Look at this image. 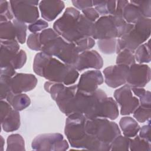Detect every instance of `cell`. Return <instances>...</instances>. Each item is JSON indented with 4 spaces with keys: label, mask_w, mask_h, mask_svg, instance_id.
Masks as SVG:
<instances>
[{
    "label": "cell",
    "mask_w": 151,
    "mask_h": 151,
    "mask_svg": "<svg viewBox=\"0 0 151 151\" xmlns=\"http://www.w3.org/2000/svg\"><path fill=\"white\" fill-rule=\"evenodd\" d=\"M34 73L49 81L63 83L65 86L74 84L78 78V71L73 67L42 52L35 55L33 61Z\"/></svg>",
    "instance_id": "obj_1"
},
{
    "label": "cell",
    "mask_w": 151,
    "mask_h": 151,
    "mask_svg": "<svg viewBox=\"0 0 151 151\" xmlns=\"http://www.w3.org/2000/svg\"><path fill=\"white\" fill-rule=\"evenodd\" d=\"M94 23L76 8L68 7L54 22L53 29L65 41L72 43L85 37H92Z\"/></svg>",
    "instance_id": "obj_2"
},
{
    "label": "cell",
    "mask_w": 151,
    "mask_h": 151,
    "mask_svg": "<svg viewBox=\"0 0 151 151\" xmlns=\"http://www.w3.org/2000/svg\"><path fill=\"white\" fill-rule=\"evenodd\" d=\"M86 119L83 114L79 113H74L67 116L64 133L71 146L89 150H110L109 147L87 134L85 130Z\"/></svg>",
    "instance_id": "obj_3"
},
{
    "label": "cell",
    "mask_w": 151,
    "mask_h": 151,
    "mask_svg": "<svg viewBox=\"0 0 151 151\" xmlns=\"http://www.w3.org/2000/svg\"><path fill=\"white\" fill-rule=\"evenodd\" d=\"M123 18L114 15L101 16L94 23L92 38L94 40L120 38L133 27Z\"/></svg>",
    "instance_id": "obj_4"
},
{
    "label": "cell",
    "mask_w": 151,
    "mask_h": 151,
    "mask_svg": "<svg viewBox=\"0 0 151 151\" xmlns=\"http://www.w3.org/2000/svg\"><path fill=\"white\" fill-rule=\"evenodd\" d=\"M85 130L88 136L110 147V150L112 142L121 134L118 125L105 118L87 119Z\"/></svg>",
    "instance_id": "obj_5"
},
{
    "label": "cell",
    "mask_w": 151,
    "mask_h": 151,
    "mask_svg": "<svg viewBox=\"0 0 151 151\" xmlns=\"http://www.w3.org/2000/svg\"><path fill=\"white\" fill-rule=\"evenodd\" d=\"M150 18H142L134 24L129 32L120 38H117L116 53L117 54L124 49L134 51L150 37Z\"/></svg>",
    "instance_id": "obj_6"
},
{
    "label": "cell",
    "mask_w": 151,
    "mask_h": 151,
    "mask_svg": "<svg viewBox=\"0 0 151 151\" xmlns=\"http://www.w3.org/2000/svg\"><path fill=\"white\" fill-rule=\"evenodd\" d=\"M31 147L35 150L64 151L68 149L67 141L58 133L41 134L32 140Z\"/></svg>",
    "instance_id": "obj_7"
},
{
    "label": "cell",
    "mask_w": 151,
    "mask_h": 151,
    "mask_svg": "<svg viewBox=\"0 0 151 151\" xmlns=\"http://www.w3.org/2000/svg\"><path fill=\"white\" fill-rule=\"evenodd\" d=\"M11 9L15 19L27 24L35 22L39 18L37 6L38 1H10Z\"/></svg>",
    "instance_id": "obj_8"
},
{
    "label": "cell",
    "mask_w": 151,
    "mask_h": 151,
    "mask_svg": "<svg viewBox=\"0 0 151 151\" xmlns=\"http://www.w3.org/2000/svg\"><path fill=\"white\" fill-rule=\"evenodd\" d=\"M114 97L120 107V113L123 116L132 114L139 106V99L133 96L131 87L126 84L114 91Z\"/></svg>",
    "instance_id": "obj_9"
},
{
    "label": "cell",
    "mask_w": 151,
    "mask_h": 151,
    "mask_svg": "<svg viewBox=\"0 0 151 151\" xmlns=\"http://www.w3.org/2000/svg\"><path fill=\"white\" fill-rule=\"evenodd\" d=\"M151 71L149 65L144 64H133L129 66L126 84L131 88L144 87L150 80Z\"/></svg>",
    "instance_id": "obj_10"
},
{
    "label": "cell",
    "mask_w": 151,
    "mask_h": 151,
    "mask_svg": "<svg viewBox=\"0 0 151 151\" xmlns=\"http://www.w3.org/2000/svg\"><path fill=\"white\" fill-rule=\"evenodd\" d=\"M129 66L116 64L106 67L103 70L104 82L111 88H117L126 84Z\"/></svg>",
    "instance_id": "obj_11"
},
{
    "label": "cell",
    "mask_w": 151,
    "mask_h": 151,
    "mask_svg": "<svg viewBox=\"0 0 151 151\" xmlns=\"http://www.w3.org/2000/svg\"><path fill=\"white\" fill-rule=\"evenodd\" d=\"M104 82V78L100 71L88 70L83 73L77 84V89L87 94H91L98 89Z\"/></svg>",
    "instance_id": "obj_12"
},
{
    "label": "cell",
    "mask_w": 151,
    "mask_h": 151,
    "mask_svg": "<svg viewBox=\"0 0 151 151\" xmlns=\"http://www.w3.org/2000/svg\"><path fill=\"white\" fill-rule=\"evenodd\" d=\"M103 60L100 54L96 50H87L79 54L74 67L78 71L88 68L101 69Z\"/></svg>",
    "instance_id": "obj_13"
},
{
    "label": "cell",
    "mask_w": 151,
    "mask_h": 151,
    "mask_svg": "<svg viewBox=\"0 0 151 151\" xmlns=\"http://www.w3.org/2000/svg\"><path fill=\"white\" fill-rule=\"evenodd\" d=\"M36 77L32 74L16 73L11 79V91L22 93L33 90L37 84Z\"/></svg>",
    "instance_id": "obj_14"
},
{
    "label": "cell",
    "mask_w": 151,
    "mask_h": 151,
    "mask_svg": "<svg viewBox=\"0 0 151 151\" xmlns=\"http://www.w3.org/2000/svg\"><path fill=\"white\" fill-rule=\"evenodd\" d=\"M64 7V3L62 1H41L39 3L42 18L50 22L54 20Z\"/></svg>",
    "instance_id": "obj_15"
},
{
    "label": "cell",
    "mask_w": 151,
    "mask_h": 151,
    "mask_svg": "<svg viewBox=\"0 0 151 151\" xmlns=\"http://www.w3.org/2000/svg\"><path fill=\"white\" fill-rule=\"evenodd\" d=\"M19 51V45L16 40H1V68L6 67L11 64L12 60Z\"/></svg>",
    "instance_id": "obj_16"
},
{
    "label": "cell",
    "mask_w": 151,
    "mask_h": 151,
    "mask_svg": "<svg viewBox=\"0 0 151 151\" xmlns=\"http://www.w3.org/2000/svg\"><path fill=\"white\" fill-rule=\"evenodd\" d=\"M119 115L118 105L111 97H107L103 101L99 114V118L109 119L111 120L116 119Z\"/></svg>",
    "instance_id": "obj_17"
},
{
    "label": "cell",
    "mask_w": 151,
    "mask_h": 151,
    "mask_svg": "<svg viewBox=\"0 0 151 151\" xmlns=\"http://www.w3.org/2000/svg\"><path fill=\"white\" fill-rule=\"evenodd\" d=\"M119 124L123 135L129 138H133L137 135L140 129L137 122L129 116H124L121 118Z\"/></svg>",
    "instance_id": "obj_18"
},
{
    "label": "cell",
    "mask_w": 151,
    "mask_h": 151,
    "mask_svg": "<svg viewBox=\"0 0 151 151\" xmlns=\"http://www.w3.org/2000/svg\"><path fill=\"white\" fill-rule=\"evenodd\" d=\"M6 101L17 111H22L28 107L31 103L30 98L24 93H14L11 91L6 98Z\"/></svg>",
    "instance_id": "obj_19"
},
{
    "label": "cell",
    "mask_w": 151,
    "mask_h": 151,
    "mask_svg": "<svg viewBox=\"0 0 151 151\" xmlns=\"http://www.w3.org/2000/svg\"><path fill=\"white\" fill-rule=\"evenodd\" d=\"M1 122L2 129L5 132L8 133L17 130L21 124L20 115L18 111L13 109L9 114Z\"/></svg>",
    "instance_id": "obj_20"
},
{
    "label": "cell",
    "mask_w": 151,
    "mask_h": 151,
    "mask_svg": "<svg viewBox=\"0 0 151 151\" xmlns=\"http://www.w3.org/2000/svg\"><path fill=\"white\" fill-rule=\"evenodd\" d=\"M122 16L127 23L131 24H134L140 19L145 18L143 17L138 6L129 1L123 10Z\"/></svg>",
    "instance_id": "obj_21"
},
{
    "label": "cell",
    "mask_w": 151,
    "mask_h": 151,
    "mask_svg": "<svg viewBox=\"0 0 151 151\" xmlns=\"http://www.w3.org/2000/svg\"><path fill=\"white\" fill-rule=\"evenodd\" d=\"M67 42L63 37L59 36L44 44L41 52L51 57H56Z\"/></svg>",
    "instance_id": "obj_22"
},
{
    "label": "cell",
    "mask_w": 151,
    "mask_h": 151,
    "mask_svg": "<svg viewBox=\"0 0 151 151\" xmlns=\"http://www.w3.org/2000/svg\"><path fill=\"white\" fill-rule=\"evenodd\" d=\"M93 5L99 15H113L116 8V1H93Z\"/></svg>",
    "instance_id": "obj_23"
},
{
    "label": "cell",
    "mask_w": 151,
    "mask_h": 151,
    "mask_svg": "<svg viewBox=\"0 0 151 151\" xmlns=\"http://www.w3.org/2000/svg\"><path fill=\"white\" fill-rule=\"evenodd\" d=\"M135 61L139 64L149 63L150 61V40L138 47L134 51Z\"/></svg>",
    "instance_id": "obj_24"
},
{
    "label": "cell",
    "mask_w": 151,
    "mask_h": 151,
    "mask_svg": "<svg viewBox=\"0 0 151 151\" xmlns=\"http://www.w3.org/2000/svg\"><path fill=\"white\" fill-rule=\"evenodd\" d=\"M6 151L25 150V142L22 136L19 134H12L7 137Z\"/></svg>",
    "instance_id": "obj_25"
},
{
    "label": "cell",
    "mask_w": 151,
    "mask_h": 151,
    "mask_svg": "<svg viewBox=\"0 0 151 151\" xmlns=\"http://www.w3.org/2000/svg\"><path fill=\"white\" fill-rule=\"evenodd\" d=\"M16 32L15 27L11 21L1 22L0 38L1 40H15Z\"/></svg>",
    "instance_id": "obj_26"
},
{
    "label": "cell",
    "mask_w": 151,
    "mask_h": 151,
    "mask_svg": "<svg viewBox=\"0 0 151 151\" xmlns=\"http://www.w3.org/2000/svg\"><path fill=\"white\" fill-rule=\"evenodd\" d=\"M131 89L135 96L139 98L140 106L150 108L151 93L149 91L146 90L143 87H133Z\"/></svg>",
    "instance_id": "obj_27"
},
{
    "label": "cell",
    "mask_w": 151,
    "mask_h": 151,
    "mask_svg": "<svg viewBox=\"0 0 151 151\" xmlns=\"http://www.w3.org/2000/svg\"><path fill=\"white\" fill-rule=\"evenodd\" d=\"M130 139L129 150L131 151H151L150 142L136 135Z\"/></svg>",
    "instance_id": "obj_28"
},
{
    "label": "cell",
    "mask_w": 151,
    "mask_h": 151,
    "mask_svg": "<svg viewBox=\"0 0 151 151\" xmlns=\"http://www.w3.org/2000/svg\"><path fill=\"white\" fill-rule=\"evenodd\" d=\"M99 49L105 54H111L116 51L117 38L98 40Z\"/></svg>",
    "instance_id": "obj_29"
},
{
    "label": "cell",
    "mask_w": 151,
    "mask_h": 151,
    "mask_svg": "<svg viewBox=\"0 0 151 151\" xmlns=\"http://www.w3.org/2000/svg\"><path fill=\"white\" fill-rule=\"evenodd\" d=\"M116 64H124L128 66L135 63L134 51L127 49H124L117 54Z\"/></svg>",
    "instance_id": "obj_30"
},
{
    "label": "cell",
    "mask_w": 151,
    "mask_h": 151,
    "mask_svg": "<svg viewBox=\"0 0 151 151\" xmlns=\"http://www.w3.org/2000/svg\"><path fill=\"white\" fill-rule=\"evenodd\" d=\"M130 138L123 136L121 134L116 137L110 145L111 151L117 150H125L128 151L129 150V145L130 142Z\"/></svg>",
    "instance_id": "obj_31"
},
{
    "label": "cell",
    "mask_w": 151,
    "mask_h": 151,
    "mask_svg": "<svg viewBox=\"0 0 151 151\" xmlns=\"http://www.w3.org/2000/svg\"><path fill=\"white\" fill-rule=\"evenodd\" d=\"M12 23L15 28L16 38L18 42L21 44L25 43L27 37V25L25 23L21 22L16 19L12 20Z\"/></svg>",
    "instance_id": "obj_32"
},
{
    "label": "cell",
    "mask_w": 151,
    "mask_h": 151,
    "mask_svg": "<svg viewBox=\"0 0 151 151\" xmlns=\"http://www.w3.org/2000/svg\"><path fill=\"white\" fill-rule=\"evenodd\" d=\"M14 15L10 2L7 1H0V21L1 22L10 21L13 19Z\"/></svg>",
    "instance_id": "obj_33"
},
{
    "label": "cell",
    "mask_w": 151,
    "mask_h": 151,
    "mask_svg": "<svg viewBox=\"0 0 151 151\" xmlns=\"http://www.w3.org/2000/svg\"><path fill=\"white\" fill-rule=\"evenodd\" d=\"M133 113L135 120L139 123H145L148 122L150 119V108L145 107L139 105Z\"/></svg>",
    "instance_id": "obj_34"
},
{
    "label": "cell",
    "mask_w": 151,
    "mask_h": 151,
    "mask_svg": "<svg viewBox=\"0 0 151 151\" xmlns=\"http://www.w3.org/2000/svg\"><path fill=\"white\" fill-rule=\"evenodd\" d=\"M73 43L75 45L79 54L89 50L95 45V41L92 37H85Z\"/></svg>",
    "instance_id": "obj_35"
},
{
    "label": "cell",
    "mask_w": 151,
    "mask_h": 151,
    "mask_svg": "<svg viewBox=\"0 0 151 151\" xmlns=\"http://www.w3.org/2000/svg\"><path fill=\"white\" fill-rule=\"evenodd\" d=\"M131 3L136 5L139 8L143 17L145 18H150L151 17V1H130Z\"/></svg>",
    "instance_id": "obj_36"
},
{
    "label": "cell",
    "mask_w": 151,
    "mask_h": 151,
    "mask_svg": "<svg viewBox=\"0 0 151 151\" xmlns=\"http://www.w3.org/2000/svg\"><path fill=\"white\" fill-rule=\"evenodd\" d=\"M27 44L28 48L32 50L36 51H41L42 49V45L40 39V33H32L29 35Z\"/></svg>",
    "instance_id": "obj_37"
},
{
    "label": "cell",
    "mask_w": 151,
    "mask_h": 151,
    "mask_svg": "<svg viewBox=\"0 0 151 151\" xmlns=\"http://www.w3.org/2000/svg\"><path fill=\"white\" fill-rule=\"evenodd\" d=\"M12 77L1 76L0 80V97L1 100L6 99L8 94L11 91V79Z\"/></svg>",
    "instance_id": "obj_38"
},
{
    "label": "cell",
    "mask_w": 151,
    "mask_h": 151,
    "mask_svg": "<svg viewBox=\"0 0 151 151\" xmlns=\"http://www.w3.org/2000/svg\"><path fill=\"white\" fill-rule=\"evenodd\" d=\"M27 61V54L23 50H20L12 60L11 64L15 68L18 70L21 68Z\"/></svg>",
    "instance_id": "obj_39"
},
{
    "label": "cell",
    "mask_w": 151,
    "mask_h": 151,
    "mask_svg": "<svg viewBox=\"0 0 151 151\" xmlns=\"http://www.w3.org/2000/svg\"><path fill=\"white\" fill-rule=\"evenodd\" d=\"M59 36L60 35L54 31V29L50 28L42 30L40 33V39L41 44L42 45V47L44 44H45L50 40L55 38Z\"/></svg>",
    "instance_id": "obj_40"
},
{
    "label": "cell",
    "mask_w": 151,
    "mask_h": 151,
    "mask_svg": "<svg viewBox=\"0 0 151 151\" xmlns=\"http://www.w3.org/2000/svg\"><path fill=\"white\" fill-rule=\"evenodd\" d=\"M48 27V22L42 19L37 20L35 22L31 24L28 25V28L30 32L32 33L38 32L40 31H42Z\"/></svg>",
    "instance_id": "obj_41"
},
{
    "label": "cell",
    "mask_w": 151,
    "mask_h": 151,
    "mask_svg": "<svg viewBox=\"0 0 151 151\" xmlns=\"http://www.w3.org/2000/svg\"><path fill=\"white\" fill-rule=\"evenodd\" d=\"M82 14L90 21L95 22L99 18V14L94 9V8H88L81 11Z\"/></svg>",
    "instance_id": "obj_42"
},
{
    "label": "cell",
    "mask_w": 151,
    "mask_h": 151,
    "mask_svg": "<svg viewBox=\"0 0 151 151\" xmlns=\"http://www.w3.org/2000/svg\"><path fill=\"white\" fill-rule=\"evenodd\" d=\"M12 110H13L12 107L7 101L1 100V103H0L1 120H3L5 117H6Z\"/></svg>",
    "instance_id": "obj_43"
},
{
    "label": "cell",
    "mask_w": 151,
    "mask_h": 151,
    "mask_svg": "<svg viewBox=\"0 0 151 151\" xmlns=\"http://www.w3.org/2000/svg\"><path fill=\"white\" fill-rule=\"evenodd\" d=\"M139 137L142 139L146 140L149 142H151L150 140V120L148 121V124L140 127L139 130Z\"/></svg>",
    "instance_id": "obj_44"
},
{
    "label": "cell",
    "mask_w": 151,
    "mask_h": 151,
    "mask_svg": "<svg viewBox=\"0 0 151 151\" xmlns=\"http://www.w3.org/2000/svg\"><path fill=\"white\" fill-rule=\"evenodd\" d=\"M73 5H74L76 8L80 10H83L86 8H91L93 6V1H77V0H73L71 1Z\"/></svg>",
    "instance_id": "obj_45"
},
{
    "label": "cell",
    "mask_w": 151,
    "mask_h": 151,
    "mask_svg": "<svg viewBox=\"0 0 151 151\" xmlns=\"http://www.w3.org/2000/svg\"><path fill=\"white\" fill-rule=\"evenodd\" d=\"M16 71L13 66L10 64L6 67L1 68V76L12 77L15 75Z\"/></svg>",
    "instance_id": "obj_46"
},
{
    "label": "cell",
    "mask_w": 151,
    "mask_h": 151,
    "mask_svg": "<svg viewBox=\"0 0 151 151\" xmlns=\"http://www.w3.org/2000/svg\"><path fill=\"white\" fill-rule=\"evenodd\" d=\"M1 146H0V150L1 151H3L4 150V143H5V142H4V139L3 138V137L2 136H1Z\"/></svg>",
    "instance_id": "obj_47"
}]
</instances>
